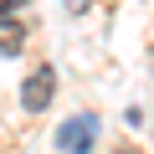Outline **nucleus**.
<instances>
[{"mask_svg": "<svg viewBox=\"0 0 154 154\" xmlns=\"http://www.w3.org/2000/svg\"><path fill=\"white\" fill-rule=\"evenodd\" d=\"M118 154H139V149H118Z\"/></svg>", "mask_w": 154, "mask_h": 154, "instance_id": "nucleus-5", "label": "nucleus"}, {"mask_svg": "<svg viewBox=\"0 0 154 154\" xmlns=\"http://www.w3.org/2000/svg\"><path fill=\"white\" fill-rule=\"evenodd\" d=\"M93 144H98V118L93 113H77V118H67L57 128V149L62 154H93Z\"/></svg>", "mask_w": 154, "mask_h": 154, "instance_id": "nucleus-1", "label": "nucleus"}, {"mask_svg": "<svg viewBox=\"0 0 154 154\" xmlns=\"http://www.w3.org/2000/svg\"><path fill=\"white\" fill-rule=\"evenodd\" d=\"M21 46H26V31L16 21H0V57H16Z\"/></svg>", "mask_w": 154, "mask_h": 154, "instance_id": "nucleus-3", "label": "nucleus"}, {"mask_svg": "<svg viewBox=\"0 0 154 154\" xmlns=\"http://www.w3.org/2000/svg\"><path fill=\"white\" fill-rule=\"evenodd\" d=\"M62 5H67V11H72V16H82V11H88V5H93V0H62Z\"/></svg>", "mask_w": 154, "mask_h": 154, "instance_id": "nucleus-4", "label": "nucleus"}, {"mask_svg": "<svg viewBox=\"0 0 154 154\" xmlns=\"http://www.w3.org/2000/svg\"><path fill=\"white\" fill-rule=\"evenodd\" d=\"M51 98H57V72H51V67H36L26 82H21V108H26V113H46Z\"/></svg>", "mask_w": 154, "mask_h": 154, "instance_id": "nucleus-2", "label": "nucleus"}]
</instances>
